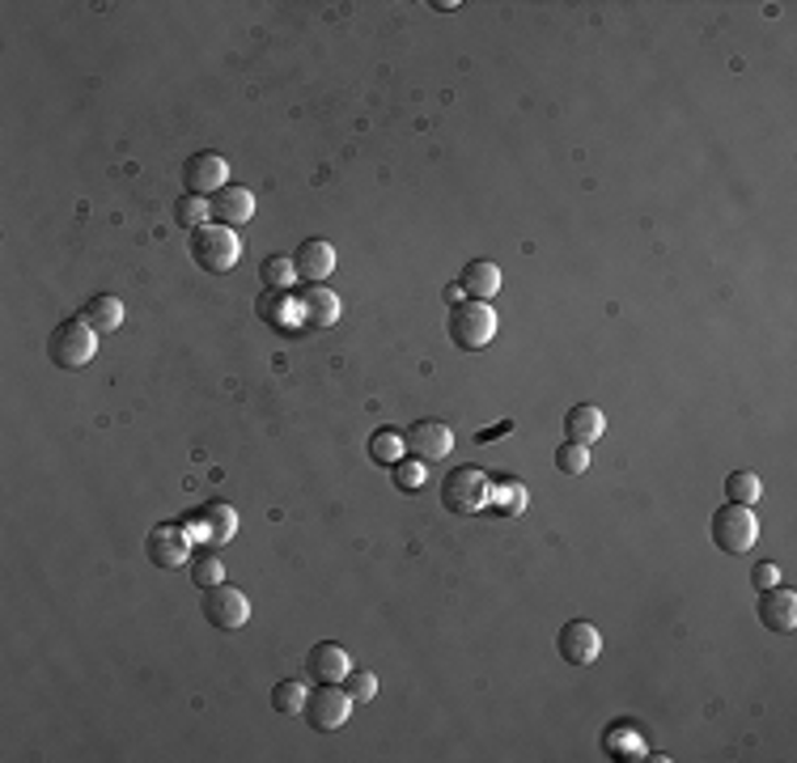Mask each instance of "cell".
Listing matches in <instances>:
<instances>
[{
	"label": "cell",
	"instance_id": "cb8c5ba5",
	"mask_svg": "<svg viewBox=\"0 0 797 763\" xmlns=\"http://www.w3.org/2000/svg\"><path fill=\"white\" fill-rule=\"evenodd\" d=\"M208 217H213V208H208V200H204V195H192V191H187V195L174 204V221L183 225V229H192V234L195 229H204Z\"/></svg>",
	"mask_w": 797,
	"mask_h": 763
},
{
	"label": "cell",
	"instance_id": "7a4b0ae2",
	"mask_svg": "<svg viewBox=\"0 0 797 763\" xmlns=\"http://www.w3.org/2000/svg\"><path fill=\"white\" fill-rule=\"evenodd\" d=\"M98 352V331L86 322V318H68L60 322L52 335H47V356H52V365H60V369H81V365H90Z\"/></svg>",
	"mask_w": 797,
	"mask_h": 763
},
{
	"label": "cell",
	"instance_id": "4dcf8cb0",
	"mask_svg": "<svg viewBox=\"0 0 797 763\" xmlns=\"http://www.w3.org/2000/svg\"><path fill=\"white\" fill-rule=\"evenodd\" d=\"M751 585H760V590H772V585H781V569H776L772 560H760V565L751 569Z\"/></svg>",
	"mask_w": 797,
	"mask_h": 763
},
{
	"label": "cell",
	"instance_id": "9a60e30c",
	"mask_svg": "<svg viewBox=\"0 0 797 763\" xmlns=\"http://www.w3.org/2000/svg\"><path fill=\"white\" fill-rule=\"evenodd\" d=\"M306 674L315 683H344V674H349V649L335 645V640H319L306 653Z\"/></svg>",
	"mask_w": 797,
	"mask_h": 763
},
{
	"label": "cell",
	"instance_id": "30bf717a",
	"mask_svg": "<svg viewBox=\"0 0 797 763\" xmlns=\"http://www.w3.org/2000/svg\"><path fill=\"white\" fill-rule=\"evenodd\" d=\"M556 649H560V658H565L569 667H590V662L603 653V636H599V628H594L590 619H573V624L560 628Z\"/></svg>",
	"mask_w": 797,
	"mask_h": 763
},
{
	"label": "cell",
	"instance_id": "9c48e42d",
	"mask_svg": "<svg viewBox=\"0 0 797 763\" xmlns=\"http://www.w3.org/2000/svg\"><path fill=\"white\" fill-rule=\"evenodd\" d=\"M149 560L158 565V569H179V565H187V551H192V531L187 526H179V522H161L149 531Z\"/></svg>",
	"mask_w": 797,
	"mask_h": 763
},
{
	"label": "cell",
	"instance_id": "5b68a950",
	"mask_svg": "<svg viewBox=\"0 0 797 763\" xmlns=\"http://www.w3.org/2000/svg\"><path fill=\"white\" fill-rule=\"evenodd\" d=\"M488 476L479 467H454L446 479H442V505L454 517H467V513H479L488 505Z\"/></svg>",
	"mask_w": 797,
	"mask_h": 763
},
{
	"label": "cell",
	"instance_id": "8992f818",
	"mask_svg": "<svg viewBox=\"0 0 797 763\" xmlns=\"http://www.w3.org/2000/svg\"><path fill=\"white\" fill-rule=\"evenodd\" d=\"M204 619L213 628H221V633H238L251 619V603H247V594L238 585H225L221 581V585L204 590Z\"/></svg>",
	"mask_w": 797,
	"mask_h": 763
},
{
	"label": "cell",
	"instance_id": "3957f363",
	"mask_svg": "<svg viewBox=\"0 0 797 763\" xmlns=\"http://www.w3.org/2000/svg\"><path fill=\"white\" fill-rule=\"evenodd\" d=\"M192 259L204 267V272L225 276L229 267H238V259H242V242H238V234H234L229 225L208 221L204 229H195L192 234Z\"/></svg>",
	"mask_w": 797,
	"mask_h": 763
},
{
	"label": "cell",
	"instance_id": "ffe728a7",
	"mask_svg": "<svg viewBox=\"0 0 797 763\" xmlns=\"http://www.w3.org/2000/svg\"><path fill=\"white\" fill-rule=\"evenodd\" d=\"M81 318L94 327L98 335H106V331H119V327H124V301H119V297H111V293H98V297H90V301H86Z\"/></svg>",
	"mask_w": 797,
	"mask_h": 763
},
{
	"label": "cell",
	"instance_id": "4316f807",
	"mask_svg": "<svg viewBox=\"0 0 797 763\" xmlns=\"http://www.w3.org/2000/svg\"><path fill=\"white\" fill-rule=\"evenodd\" d=\"M221 581H225L221 556H200L192 565V585H200V590H213V585H221Z\"/></svg>",
	"mask_w": 797,
	"mask_h": 763
},
{
	"label": "cell",
	"instance_id": "e0dca14e",
	"mask_svg": "<svg viewBox=\"0 0 797 763\" xmlns=\"http://www.w3.org/2000/svg\"><path fill=\"white\" fill-rule=\"evenodd\" d=\"M297 318L306 327H335L340 322V297L327 285H310L297 301Z\"/></svg>",
	"mask_w": 797,
	"mask_h": 763
},
{
	"label": "cell",
	"instance_id": "6da1fadb",
	"mask_svg": "<svg viewBox=\"0 0 797 763\" xmlns=\"http://www.w3.org/2000/svg\"><path fill=\"white\" fill-rule=\"evenodd\" d=\"M708 535L717 543V551L726 556H747L755 539H760V517L751 513V505H721L708 522Z\"/></svg>",
	"mask_w": 797,
	"mask_h": 763
},
{
	"label": "cell",
	"instance_id": "ba28073f",
	"mask_svg": "<svg viewBox=\"0 0 797 763\" xmlns=\"http://www.w3.org/2000/svg\"><path fill=\"white\" fill-rule=\"evenodd\" d=\"M403 442H408V454H412L415 463H442L449 449H454V433H449V424L442 420H415L412 429L403 433Z\"/></svg>",
	"mask_w": 797,
	"mask_h": 763
},
{
	"label": "cell",
	"instance_id": "d4e9b609",
	"mask_svg": "<svg viewBox=\"0 0 797 763\" xmlns=\"http://www.w3.org/2000/svg\"><path fill=\"white\" fill-rule=\"evenodd\" d=\"M760 492H764V483H760L755 471H733V476L726 479V497H730L733 505H755Z\"/></svg>",
	"mask_w": 797,
	"mask_h": 763
},
{
	"label": "cell",
	"instance_id": "52a82bcc",
	"mask_svg": "<svg viewBox=\"0 0 797 763\" xmlns=\"http://www.w3.org/2000/svg\"><path fill=\"white\" fill-rule=\"evenodd\" d=\"M349 708H352V696L340 692V683H319V692H310V699H306L301 717L310 721V730L331 733L349 721Z\"/></svg>",
	"mask_w": 797,
	"mask_h": 763
},
{
	"label": "cell",
	"instance_id": "484cf974",
	"mask_svg": "<svg viewBox=\"0 0 797 763\" xmlns=\"http://www.w3.org/2000/svg\"><path fill=\"white\" fill-rule=\"evenodd\" d=\"M556 471L560 476H585L590 471V449L577 442H565L556 449Z\"/></svg>",
	"mask_w": 797,
	"mask_h": 763
},
{
	"label": "cell",
	"instance_id": "603a6c76",
	"mask_svg": "<svg viewBox=\"0 0 797 763\" xmlns=\"http://www.w3.org/2000/svg\"><path fill=\"white\" fill-rule=\"evenodd\" d=\"M306 699H310V692H306L301 679H281V683L272 687V708H276L281 717H297V713L306 708Z\"/></svg>",
	"mask_w": 797,
	"mask_h": 763
},
{
	"label": "cell",
	"instance_id": "277c9868",
	"mask_svg": "<svg viewBox=\"0 0 797 763\" xmlns=\"http://www.w3.org/2000/svg\"><path fill=\"white\" fill-rule=\"evenodd\" d=\"M492 335H497V310L488 306V301H458L454 310H449V340H454V349L463 352H476L483 344H492Z\"/></svg>",
	"mask_w": 797,
	"mask_h": 763
},
{
	"label": "cell",
	"instance_id": "f1b7e54d",
	"mask_svg": "<svg viewBox=\"0 0 797 763\" xmlns=\"http://www.w3.org/2000/svg\"><path fill=\"white\" fill-rule=\"evenodd\" d=\"M344 687H349L352 699H374V696H378V679H374L369 670H349V674H344Z\"/></svg>",
	"mask_w": 797,
	"mask_h": 763
},
{
	"label": "cell",
	"instance_id": "f546056e",
	"mask_svg": "<svg viewBox=\"0 0 797 763\" xmlns=\"http://www.w3.org/2000/svg\"><path fill=\"white\" fill-rule=\"evenodd\" d=\"M395 483L403 488V492H420L424 488V463H395Z\"/></svg>",
	"mask_w": 797,
	"mask_h": 763
},
{
	"label": "cell",
	"instance_id": "2e32d148",
	"mask_svg": "<svg viewBox=\"0 0 797 763\" xmlns=\"http://www.w3.org/2000/svg\"><path fill=\"white\" fill-rule=\"evenodd\" d=\"M208 208H213V221L234 229V225H247L255 217V195L247 187H238V183H229L208 200Z\"/></svg>",
	"mask_w": 797,
	"mask_h": 763
},
{
	"label": "cell",
	"instance_id": "7402d4cb",
	"mask_svg": "<svg viewBox=\"0 0 797 763\" xmlns=\"http://www.w3.org/2000/svg\"><path fill=\"white\" fill-rule=\"evenodd\" d=\"M403 454H408V442L399 437V429H378V433L369 437V458H374L378 467L403 463Z\"/></svg>",
	"mask_w": 797,
	"mask_h": 763
},
{
	"label": "cell",
	"instance_id": "4fadbf2b",
	"mask_svg": "<svg viewBox=\"0 0 797 763\" xmlns=\"http://www.w3.org/2000/svg\"><path fill=\"white\" fill-rule=\"evenodd\" d=\"M192 531H195V539H204L208 547H221V543H229L234 539V531H238V513H234V505L213 501V505H204L200 513H192Z\"/></svg>",
	"mask_w": 797,
	"mask_h": 763
},
{
	"label": "cell",
	"instance_id": "ac0fdd59",
	"mask_svg": "<svg viewBox=\"0 0 797 763\" xmlns=\"http://www.w3.org/2000/svg\"><path fill=\"white\" fill-rule=\"evenodd\" d=\"M458 288H463V297H471V301H488L492 293H501V267L488 263V259H471V263L463 267V276H458Z\"/></svg>",
	"mask_w": 797,
	"mask_h": 763
},
{
	"label": "cell",
	"instance_id": "d6986e66",
	"mask_svg": "<svg viewBox=\"0 0 797 763\" xmlns=\"http://www.w3.org/2000/svg\"><path fill=\"white\" fill-rule=\"evenodd\" d=\"M603 433H606V415L594 403H581V408H573V412L565 415V442L594 445Z\"/></svg>",
	"mask_w": 797,
	"mask_h": 763
},
{
	"label": "cell",
	"instance_id": "44dd1931",
	"mask_svg": "<svg viewBox=\"0 0 797 763\" xmlns=\"http://www.w3.org/2000/svg\"><path fill=\"white\" fill-rule=\"evenodd\" d=\"M488 501L501 509V513H510L517 517L522 509H526V483L517 476H505V479H492V488H488Z\"/></svg>",
	"mask_w": 797,
	"mask_h": 763
},
{
	"label": "cell",
	"instance_id": "1f68e13d",
	"mask_svg": "<svg viewBox=\"0 0 797 763\" xmlns=\"http://www.w3.org/2000/svg\"><path fill=\"white\" fill-rule=\"evenodd\" d=\"M510 429H513V420H501V424L483 429V433H479V442H492V437H501V433H510Z\"/></svg>",
	"mask_w": 797,
	"mask_h": 763
},
{
	"label": "cell",
	"instance_id": "83f0119b",
	"mask_svg": "<svg viewBox=\"0 0 797 763\" xmlns=\"http://www.w3.org/2000/svg\"><path fill=\"white\" fill-rule=\"evenodd\" d=\"M263 281L272 288H281L285 293L293 281H297V272H293V259H285V254H272L267 263H263Z\"/></svg>",
	"mask_w": 797,
	"mask_h": 763
},
{
	"label": "cell",
	"instance_id": "5bb4252c",
	"mask_svg": "<svg viewBox=\"0 0 797 763\" xmlns=\"http://www.w3.org/2000/svg\"><path fill=\"white\" fill-rule=\"evenodd\" d=\"M760 624L767 633H794L797 628V594L794 590H760Z\"/></svg>",
	"mask_w": 797,
	"mask_h": 763
},
{
	"label": "cell",
	"instance_id": "7c38bea8",
	"mask_svg": "<svg viewBox=\"0 0 797 763\" xmlns=\"http://www.w3.org/2000/svg\"><path fill=\"white\" fill-rule=\"evenodd\" d=\"M293 272H297V281H306V285H322V281H331V272H335V247H331V242H322V238L301 242L297 254H293Z\"/></svg>",
	"mask_w": 797,
	"mask_h": 763
},
{
	"label": "cell",
	"instance_id": "8fae6325",
	"mask_svg": "<svg viewBox=\"0 0 797 763\" xmlns=\"http://www.w3.org/2000/svg\"><path fill=\"white\" fill-rule=\"evenodd\" d=\"M183 183L192 195H217L221 187H229V161L221 153H195L183 166Z\"/></svg>",
	"mask_w": 797,
	"mask_h": 763
}]
</instances>
